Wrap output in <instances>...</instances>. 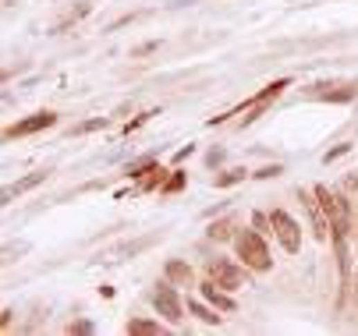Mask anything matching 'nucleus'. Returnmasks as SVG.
Here are the masks:
<instances>
[{
    "label": "nucleus",
    "instance_id": "obj_1",
    "mask_svg": "<svg viewBox=\"0 0 358 336\" xmlns=\"http://www.w3.org/2000/svg\"><path fill=\"white\" fill-rule=\"evenodd\" d=\"M234 248H238V259H242L252 272H266L274 265L270 248H266V241H262L259 230H238L234 234Z\"/></svg>",
    "mask_w": 358,
    "mask_h": 336
},
{
    "label": "nucleus",
    "instance_id": "obj_2",
    "mask_svg": "<svg viewBox=\"0 0 358 336\" xmlns=\"http://www.w3.org/2000/svg\"><path fill=\"white\" fill-rule=\"evenodd\" d=\"M206 277H210L213 283H220L224 290H242L249 287V265L242 262H231V259H210V265H206Z\"/></svg>",
    "mask_w": 358,
    "mask_h": 336
},
{
    "label": "nucleus",
    "instance_id": "obj_3",
    "mask_svg": "<svg viewBox=\"0 0 358 336\" xmlns=\"http://www.w3.org/2000/svg\"><path fill=\"white\" fill-rule=\"evenodd\" d=\"M153 308H156V315H163L170 326H181V319H185V304H181V297H177V290L170 287V280H160V283L153 287Z\"/></svg>",
    "mask_w": 358,
    "mask_h": 336
},
{
    "label": "nucleus",
    "instance_id": "obj_4",
    "mask_svg": "<svg viewBox=\"0 0 358 336\" xmlns=\"http://www.w3.org/2000/svg\"><path fill=\"white\" fill-rule=\"evenodd\" d=\"M270 227H274L277 241L284 244V252L298 255V248H302V227H298L284 209H274V212H270Z\"/></svg>",
    "mask_w": 358,
    "mask_h": 336
},
{
    "label": "nucleus",
    "instance_id": "obj_5",
    "mask_svg": "<svg viewBox=\"0 0 358 336\" xmlns=\"http://www.w3.org/2000/svg\"><path fill=\"white\" fill-rule=\"evenodd\" d=\"M284 88H287V78H280V82H270V85H266V88H262V93H259L256 100H249V103H245V110H242V113H245V117H242V124H252L256 117H262V110L270 106V103H274V100L284 93Z\"/></svg>",
    "mask_w": 358,
    "mask_h": 336
},
{
    "label": "nucleus",
    "instance_id": "obj_6",
    "mask_svg": "<svg viewBox=\"0 0 358 336\" xmlns=\"http://www.w3.org/2000/svg\"><path fill=\"white\" fill-rule=\"evenodd\" d=\"M53 124H57V113L43 110V113H33V117H25V120H18V124H11V128L4 131V138H25V135H36V131H46V128H53Z\"/></svg>",
    "mask_w": 358,
    "mask_h": 336
},
{
    "label": "nucleus",
    "instance_id": "obj_7",
    "mask_svg": "<svg viewBox=\"0 0 358 336\" xmlns=\"http://www.w3.org/2000/svg\"><path fill=\"white\" fill-rule=\"evenodd\" d=\"M312 96L326 100V103H348V100L358 96V85H351V82H319V85H312Z\"/></svg>",
    "mask_w": 358,
    "mask_h": 336
},
{
    "label": "nucleus",
    "instance_id": "obj_8",
    "mask_svg": "<svg viewBox=\"0 0 358 336\" xmlns=\"http://www.w3.org/2000/svg\"><path fill=\"white\" fill-rule=\"evenodd\" d=\"M202 297L210 301L213 308H220V312H234V308H238L234 297H227V294H224V287H220V283H213V280H206V283H202Z\"/></svg>",
    "mask_w": 358,
    "mask_h": 336
},
{
    "label": "nucleus",
    "instance_id": "obj_9",
    "mask_svg": "<svg viewBox=\"0 0 358 336\" xmlns=\"http://www.w3.org/2000/svg\"><path fill=\"white\" fill-rule=\"evenodd\" d=\"M43 180H46V170H33L28 177H21L15 188H4V202H11L15 195H25V192H33L36 185H43Z\"/></svg>",
    "mask_w": 358,
    "mask_h": 336
},
{
    "label": "nucleus",
    "instance_id": "obj_10",
    "mask_svg": "<svg viewBox=\"0 0 358 336\" xmlns=\"http://www.w3.org/2000/svg\"><path fill=\"white\" fill-rule=\"evenodd\" d=\"M163 272H167V280H170V283H185V287H192V265H188V262L170 259Z\"/></svg>",
    "mask_w": 358,
    "mask_h": 336
},
{
    "label": "nucleus",
    "instance_id": "obj_11",
    "mask_svg": "<svg viewBox=\"0 0 358 336\" xmlns=\"http://www.w3.org/2000/svg\"><path fill=\"white\" fill-rule=\"evenodd\" d=\"M128 333H132V336H160L163 326H160V322H145V319H132V322H128Z\"/></svg>",
    "mask_w": 358,
    "mask_h": 336
},
{
    "label": "nucleus",
    "instance_id": "obj_12",
    "mask_svg": "<svg viewBox=\"0 0 358 336\" xmlns=\"http://www.w3.org/2000/svg\"><path fill=\"white\" fill-rule=\"evenodd\" d=\"M107 124H110L107 117H93V120H82V124H75V128H71V135H89V131H103Z\"/></svg>",
    "mask_w": 358,
    "mask_h": 336
},
{
    "label": "nucleus",
    "instance_id": "obj_13",
    "mask_svg": "<svg viewBox=\"0 0 358 336\" xmlns=\"http://www.w3.org/2000/svg\"><path fill=\"white\" fill-rule=\"evenodd\" d=\"M188 312H192V315H199L206 326H220V315H217V312H210V308H206V304H199V301H192V304H188Z\"/></svg>",
    "mask_w": 358,
    "mask_h": 336
},
{
    "label": "nucleus",
    "instance_id": "obj_14",
    "mask_svg": "<svg viewBox=\"0 0 358 336\" xmlns=\"http://www.w3.org/2000/svg\"><path fill=\"white\" fill-rule=\"evenodd\" d=\"M231 230H234V220H220V223H213L206 234H210L213 241H227V237H231Z\"/></svg>",
    "mask_w": 358,
    "mask_h": 336
},
{
    "label": "nucleus",
    "instance_id": "obj_15",
    "mask_svg": "<svg viewBox=\"0 0 358 336\" xmlns=\"http://www.w3.org/2000/svg\"><path fill=\"white\" fill-rule=\"evenodd\" d=\"M242 177H245V170H224V174L213 180V185H217V188H231V185H238Z\"/></svg>",
    "mask_w": 358,
    "mask_h": 336
},
{
    "label": "nucleus",
    "instance_id": "obj_16",
    "mask_svg": "<svg viewBox=\"0 0 358 336\" xmlns=\"http://www.w3.org/2000/svg\"><path fill=\"white\" fill-rule=\"evenodd\" d=\"M181 188H185V174H174V177L167 180V185H163V192H167V195H174V192H181Z\"/></svg>",
    "mask_w": 358,
    "mask_h": 336
},
{
    "label": "nucleus",
    "instance_id": "obj_17",
    "mask_svg": "<svg viewBox=\"0 0 358 336\" xmlns=\"http://www.w3.org/2000/svg\"><path fill=\"white\" fill-rule=\"evenodd\" d=\"M344 152H351V145H348V142H344V145H337V149H330V152H326V156H323V163H334V160H341Z\"/></svg>",
    "mask_w": 358,
    "mask_h": 336
},
{
    "label": "nucleus",
    "instance_id": "obj_18",
    "mask_svg": "<svg viewBox=\"0 0 358 336\" xmlns=\"http://www.w3.org/2000/svg\"><path fill=\"white\" fill-rule=\"evenodd\" d=\"M149 117H156V113H142V117H135V120H132V124H128L125 131H135V128H142V124H145V120H149Z\"/></svg>",
    "mask_w": 358,
    "mask_h": 336
},
{
    "label": "nucleus",
    "instance_id": "obj_19",
    "mask_svg": "<svg viewBox=\"0 0 358 336\" xmlns=\"http://www.w3.org/2000/svg\"><path fill=\"white\" fill-rule=\"evenodd\" d=\"M277 174H280V167H262L256 177H259V180H266V177H277Z\"/></svg>",
    "mask_w": 358,
    "mask_h": 336
}]
</instances>
